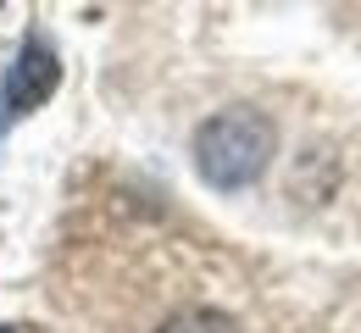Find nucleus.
Returning <instances> with one entry per match:
<instances>
[{"label":"nucleus","mask_w":361,"mask_h":333,"mask_svg":"<svg viewBox=\"0 0 361 333\" xmlns=\"http://www.w3.org/2000/svg\"><path fill=\"white\" fill-rule=\"evenodd\" d=\"M272 150H278V128L267 111L256 106H228L217 117H206L195 128V167L212 189H245L267 172Z\"/></svg>","instance_id":"1"},{"label":"nucleus","mask_w":361,"mask_h":333,"mask_svg":"<svg viewBox=\"0 0 361 333\" xmlns=\"http://www.w3.org/2000/svg\"><path fill=\"white\" fill-rule=\"evenodd\" d=\"M56 84H61V61H56V50H50L45 39H28V45L17 50V61H11V73H6V84H0L6 117L39 111V106L56 95Z\"/></svg>","instance_id":"2"},{"label":"nucleus","mask_w":361,"mask_h":333,"mask_svg":"<svg viewBox=\"0 0 361 333\" xmlns=\"http://www.w3.org/2000/svg\"><path fill=\"white\" fill-rule=\"evenodd\" d=\"M156 333H245L228 311H212V306H200V311H178V317H167Z\"/></svg>","instance_id":"3"},{"label":"nucleus","mask_w":361,"mask_h":333,"mask_svg":"<svg viewBox=\"0 0 361 333\" xmlns=\"http://www.w3.org/2000/svg\"><path fill=\"white\" fill-rule=\"evenodd\" d=\"M0 333H17V328H0Z\"/></svg>","instance_id":"4"}]
</instances>
